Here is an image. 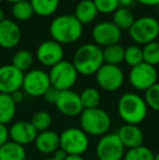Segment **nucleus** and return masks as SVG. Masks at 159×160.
Returning a JSON list of instances; mask_svg holds the SVG:
<instances>
[{
	"instance_id": "obj_1",
	"label": "nucleus",
	"mask_w": 159,
	"mask_h": 160,
	"mask_svg": "<svg viewBox=\"0 0 159 160\" xmlns=\"http://www.w3.org/2000/svg\"><path fill=\"white\" fill-rule=\"evenodd\" d=\"M49 34L60 45H70L82 37L83 25L73 14L58 15L50 22Z\"/></svg>"
},
{
	"instance_id": "obj_2",
	"label": "nucleus",
	"mask_w": 159,
	"mask_h": 160,
	"mask_svg": "<svg viewBox=\"0 0 159 160\" xmlns=\"http://www.w3.org/2000/svg\"><path fill=\"white\" fill-rule=\"evenodd\" d=\"M117 112L125 124L138 125L146 119L148 107L144 97L130 92L121 95L117 102Z\"/></svg>"
},
{
	"instance_id": "obj_3",
	"label": "nucleus",
	"mask_w": 159,
	"mask_h": 160,
	"mask_svg": "<svg viewBox=\"0 0 159 160\" xmlns=\"http://www.w3.org/2000/svg\"><path fill=\"white\" fill-rule=\"evenodd\" d=\"M71 62L81 75H95L104 64L102 48L94 42L82 45L75 50Z\"/></svg>"
},
{
	"instance_id": "obj_4",
	"label": "nucleus",
	"mask_w": 159,
	"mask_h": 160,
	"mask_svg": "<svg viewBox=\"0 0 159 160\" xmlns=\"http://www.w3.org/2000/svg\"><path fill=\"white\" fill-rule=\"evenodd\" d=\"M111 128L110 114L102 108L84 109L80 114V128L88 136L102 137Z\"/></svg>"
},
{
	"instance_id": "obj_5",
	"label": "nucleus",
	"mask_w": 159,
	"mask_h": 160,
	"mask_svg": "<svg viewBox=\"0 0 159 160\" xmlns=\"http://www.w3.org/2000/svg\"><path fill=\"white\" fill-rule=\"evenodd\" d=\"M127 32L130 38L136 45L144 46L157 40L159 36V22L151 15H144L135 19Z\"/></svg>"
},
{
	"instance_id": "obj_6",
	"label": "nucleus",
	"mask_w": 159,
	"mask_h": 160,
	"mask_svg": "<svg viewBox=\"0 0 159 160\" xmlns=\"http://www.w3.org/2000/svg\"><path fill=\"white\" fill-rule=\"evenodd\" d=\"M48 75L51 87L59 92L72 89L79 78V73L72 62L64 59L51 67Z\"/></svg>"
},
{
	"instance_id": "obj_7",
	"label": "nucleus",
	"mask_w": 159,
	"mask_h": 160,
	"mask_svg": "<svg viewBox=\"0 0 159 160\" xmlns=\"http://www.w3.org/2000/svg\"><path fill=\"white\" fill-rule=\"evenodd\" d=\"M60 148L67 155L83 156L89 148V136L80 128H68L59 134Z\"/></svg>"
},
{
	"instance_id": "obj_8",
	"label": "nucleus",
	"mask_w": 159,
	"mask_h": 160,
	"mask_svg": "<svg viewBox=\"0 0 159 160\" xmlns=\"http://www.w3.org/2000/svg\"><path fill=\"white\" fill-rule=\"evenodd\" d=\"M125 148L117 133H107L99 137L95 146L97 160H123Z\"/></svg>"
},
{
	"instance_id": "obj_9",
	"label": "nucleus",
	"mask_w": 159,
	"mask_h": 160,
	"mask_svg": "<svg viewBox=\"0 0 159 160\" xmlns=\"http://www.w3.org/2000/svg\"><path fill=\"white\" fill-rule=\"evenodd\" d=\"M129 83L135 91L145 92L156 84L158 81V72L155 67L145 62L131 68L127 76Z\"/></svg>"
},
{
	"instance_id": "obj_10",
	"label": "nucleus",
	"mask_w": 159,
	"mask_h": 160,
	"mask_svg": "<svg viewBox=\"0 0 159 160\" xmlns=\"http://www.w3.org/2000/svg\"><path fill=\"white\" fill-rule=\"evenodd\" d=\"M51 87L47 72L39 69H31L24 73L22 91L31 97H42Z\"/></svg>"
},
{
	"instance_id": "obj_11",
	"label": "nucleus",
	"mask_w": 159,
	"mask_h": 160,
	"mask_svg": "<svg viewBox=\"0 0 159 160\" xmlns=\"http://www.w3.org/2000/svg\"><path fill=\"white\" fill-rule=\"evenodd\" d=\"M96 83L100 89L108 93L117 92L124 83V73L119 65L104 63L95 74Z\"/></svg>"
},
{
	"instance_id": "obj_12",
	"label": "nucleus",
	"mask_w": 159,
	"mask_h": 160,
	"mask_svg": "<svg viewBox=\"0 0 159 160\" xmlns=\"http://www.w3.org/2000/svg\"><path fill=\"white\" fill-rule=\"evenodd\" d=\"M94 44L99 47H108L119 44L122 37V31L119 30L111 21H102L96 24L92 31Z\"/></svg>"
},
{
	"instance_id": "obj_13",
	"label": "nucleus",
	"mask_w": 159,
	"mask_h": 160,
	"mask_svg": "<svg viewBox=\"0 0 159 160\" xmlns=\"http://www.w3.org/2000/svg\"><path fill=\"white\" fill-rule=\"evenodd\" d=\"M55 106L62 116L68 118L80 117L84 110L80 99V94L73 89L60 92Z\"/></svg>"
},
{
	"instance_id": "obj_14",
	"label": "nucleus",
	"mask_w": 159,
	"mask_h": 160,
	"mask_svg": "<svg viewBox=\"0 0 159 160\" xmlns=\"http://www.w3.org/2000/svg\"><path fill=\"white\" fill-rule=\"evenodd\" d=\"M64 51L62 45L55 40H45L37 47L36 59L44 67L51 68L63 60Z\"/></svg>"
},
{
	"instance_id": "obj_15",
	"label": "nucleus",
	"mask_w": 159,
	"mask_h": 160,
	"mask_svg": "<svg viewBox=\"0 0 159 160\" xmlns=\"http://www.w3.org/2000/svg\"><path fill=\"white\" fill-rule=\"evenodd\" d=\"M24 73L12 64L0 67V94L11 95L14 92L22 89Z\"/></svg>"
},
{
	"instance_id": "obj_16",
	"label": "nucleus",
	"mask_w": 159,
	"mask_h": 160,
	"mask_svg": "<svg viewBox=\"0 0 159 160\" xmlns=\"http://www.w3.org/2000/svg\"><path fill=\"white\" fill-rule=\"evenodd\" d=\"M38 132L33 127L31 121H17L9 128V138L21 146L34 143Z\"/></svg>"
},
{
	"instance_id": "obj_17",
	"label": "nucleus",
	"mask_w": 159,
	"mask_h": 160,
	"mask_svg": "<svg viewBox=\"0 0 159 160\" xmlns=\"http://www.w3.org/2000/svg\"><path fill=\"white\" fill-rule=\"evenodd\" d=\"M22 38V32L19 24L12 20L4 19L0 22V47L12 49L19 45Z\"/></svg>"
},
{
	"instance_id": "obj_18",
	"label": "nucleus",
	"mask_w": 159,
	"mask_h": 160,
	"mask_svg": "<svg viewBox=\"0 0 159 160\" xmlns=\"http://www.w3.org/2000/svg\"><path fill=\"white\" fill-rule=\"evenodd\" d=\"M116 133L125 149H131L143 145L144 132L138 125L123 124Z\"/></svg>"
},
{
	"instance_id": "obj_19",
	"label": "nucleus",
	"mask_w": 159,
	"mask_h": 160,
	"mask_svg": "<svg viewBox=\"0 0 159 160\" xmlns=\"http://www.w3.org/2000/svg\"><path fill=\"white\" fill-rule=\"evenodd\" d=\"M36 150L42 155H53V152L60 148L59 134L52 130L39 132L34 141Z\"/></svg>"
},
{
	"instance_id": "obj_20",
	"label": "nucleus",
	"mask_w": 159,
	"mask_h": 160,
	"mask_svg": "<svg viewBox=\"0 0 159 160\" xmlns=\"http://www.w3.org/2000/svg\"><path fill=\"white\" fill-rule=\"evenodd\" d=\"M74 15L82 25L89 24L97 18L98 11L93 0H81L75 6Z\"/></svg>"
},
{
	"instance_id": "obj_21",
	"label": "nucleus",
	"mask_w": 159,
	"mask_h": 160,
	"mask_svg": "<svg viewBox=\"0 0 159 160\" xmlns=\"http://www.w3.org/2000/svg\"><path fill=\"white\" fill-rule=\"evenodd\" d=\"M17 113V103L11 95L0 94V124L7 125L12 122Z\"/></svg>"
},
{
	"instance_id": "obj_22",
	"label": "nucleus",
	"mask_w": 159,
	"mask_h": 160,
	"mask_svg": "<svg viewBox=\"0 0 159 160\" xmlns=\"http://www.w3.org/2000/svg\"><path fill=\"white\" fill-rule=\"evenodd\" d=\"M26 150L24 146L8 141L0 147V160H25Z\"/></svg>"
},
{
	"instance_id": "obj_23",
	"label": "nucleus",
	"mask_w": 159,
	"mask_h": 160,
	"mask_svg": "<svg viewBox=\"0 0 159 160\" xmlns=\"http://www.w3.org/2000/svg\"><path fill=\"white\" fill-rule=\"evenodd\" d=\"M134 21H135V17L129 8L119 7L112 13V21L111 22L121 31H129Z\"/></svg>"
},
{
	"instance_id": "obj_24",
	"label": "nucleus",
	"mask_w": 159,
	"mask_h": 160,
	"mask_svg": "<svg viewBox=\"0 0 159 160\" xmlns=\"http://www.w3.org/2000/svg\"><path fill=\"white\" fill-rule=\"evenodd\" d=\"M34 13L39 17H50L57 12L60 0H30Z\"/></svg>"
},
{
	"instance_id": "obj_25",
	"label": "nucleus",
	"mask_w": 159,
	"mask_h": 160,
	"mask_svg": "<svg viewBox=\"0 0 159 160\" xmlns=\"http://www.w3.org/2000/svg\"><path fill=\"white\" fill-rule=\"evenodd\" d=\"M124 50L125 48L120 44H115L111 46L105 47L102 49L104 63L111 65H119L124 62Z\"/></svg>"
},
{
	"instance_id": "obj_26",
	"label": "nucleus",
	"mask_w": 159,
	"mask_h": 160,
	"mask_svg": "<svg viewBox=\"0 0 159 160\" xmlns=\"http://www.w3.org/2000/svg\"><path fill=\"white\" fill-rule=\"evenodd\" d=\"M80 99L84 109H94L99 107L102 95L96 87H86L80 93Z\"/></svg>"
},
{
	"instance_id": "obj_27",
	"label": "nucleus",
	"mask_w": 159,
	"mask_h": 160,
	"mask_svg": "<svg viewBox=\"0 0 159 160\" xmlns=\"http://www.w3.org/2000/svg\"><path fill=\"white\" fill-rule=\"evenodd\" d=\"M33 63H34V57H33V55L30 51L25 50V49L17 51L13 55L12 62H11V64L13 67H15L17 70H20L23 73L30 71Z\"/></svg>"
},
{
	"instance_id": "obj_28",
	"label": "nucleus",
	"mask_w": 159,
	"mask_h": 160,
	"mask_svg": "<svg viewBox=\"0 0 159 160\" xmlns=\"http://www.w3.org/2000/svg\"><path fill=\"white\" fill-rule=\"evenodd\" d=\"M11 13H12V17L14 18L17 21H20V22L27 21V20H30L31 18L35 14L30 0L13 3L12 8H11Z\"/></svg>"
},
{
	"instance_id": "obj_29",
	"label": "nucleus",
	"mask_w": 159,
	"mask_h": 160,
	"mask_svg": "<svg viewBox=\"0 0 159 160\" xmlns=\"http://www.w3.org/2000/svg\"><path fill=\"white\" fill-rule=\"evenodd\" d=\"M154 152L145 145L125 150L123 160H154Z\"/></svg>"
},
{
	"instance_id": "obj_30",
	"label": "nucleus",
	"mask_w": 159,
	"mask_h": 160,
	"mask_svg": "<svg viewBox=\"0 0 159 160\" xmlns=\"http://www.w3.org/2000/svg\"><path fill=\"white\" fill-rule=\"evenodd\" d=\"M31 123L38 133L42 132V131H47L52 124V117H51L50 112L46 111V110H39L33 114Z\"/></svg>"
},
{
	"instance_id": "obj_31",
	"label": "nucleus",
	"mask_w": 159,
	"mask_h": 160,
	"mask_svg": "<svg viewBox=\"0 0 159 160\" xmlns=\"http://www.w3.org/2000/svg\"><path fill=\"white\" fill-rule=\"evenodd\" d=\"M143 61L156 68L159 64V42L155 40L142 47Z\"/></svg>"
},
{
	"instance_id": "obj_32",
	"label": "nucleus",
	"mask_w": 159,
	"mask_h": 160,
	"mask_svg": "<svg viewBox=\"0 0 159 160\" xmlns=\"http://www.w3.org/2000/svg\"><path fill=\"white\" fill-rule=\"evenodd\" d=\"M124 62L131 68L144 62L143 61L142 47L136 44L130 45L129 47H127L124 50Z\"/></svg>"
},
{
	"instance_id": "obj_33",
	"label": "nucleus",
	"mask_w": 159,
	"mask_h": 160,
	"mask_svg": "<svg viewBox=\"0 0 159 160\" xmlns=\"http://www.w3.org/2000/svg\"><path fill=\"white\" fill-rule=\"evenodd\" d=\"M144 100L147 107L156 112H159V82L144 92Z\"/></svg>"
},
{
	"instance_id": "obj_34",
	"label": "nucleus",
	"mask_w": 159,
	"mask_h": 160,
	"mask_svg": "<svg viewBox=\"0 0 159 160\" xmlns=\"http://www.w3.org/2000/svg\"><path fill=\"white\" fill-rule=\"evenodd\" d=\"M98 13L102 14H112L118 8L119 2L118 0H93Z\"/></svg>"
},
{
	"instance_id": "obj_35",
	"label": "nucleus",
	"mask_w": 159,
	"mask_h": 160,
	"mask_svg": "<svg viewBox=\"0 0 159 160\" xmlns=\"http://www.w3.org/2000/svg\"><path fill=\"white\" fill-rule=\"evenodd\" d=\"M59 93H60L59 91H57V89L53 88V87H50V88L44 94L42 97H44V100L46 101V102L50 103V105H55L58 97H59Z\"/></svg>"
},
{
	"instance_id": "obj_36",
	"label": "nucleus",
	"mask_w": 159,
	"mask_h": 160,
	"mask_svg": "<svg viewBox=\"0 0 159 160\" xmlns=\"http://www.w3.org/2000/svg\"><path fill=\"white\" fill-rule=\"evenodd\" d=\"M9 128L7 125L0 124V147L9 141Z\"/></svg>"
},
{
	"instance_id": "obj_37",
	"label": "nucleus",
	"mask_w": 159,
	"mask_h": 160,
	"mask_svg": "<svg viewBox=\"0 0 159 160\" xmlns=\"http://www.w3.org/2000/svg\"><path fill=\"white\" fill-rule=\"evenodd\" d=\"M24 96H25V94H24V92L22 91V89H19V91L11 94V97H12L13 101H14L17 105L24 100Z\"/></svg>"
},
{
	"instance_id": "obj_38",
	"label": "nucleus",
	"mask_w": 159,
	"mask_h": 160,
	"mask_svg": "<svg viewBox=\"0 0 159 160\" xmlns=\"http://www.w3.org/2000/svg\"><path fill=\"white\" fill-rule=\"evenodd\" d=\"M67 156H68V155H67L66 152L61 149V148H58V149L56 150V152H53V155H52V157L56 160H64Z\"/></svg>"
},
{
	"instance_id": "obj_39",
	"label": "nucleus",
	"mask_w": 159,
	"mask_h": 160,
	"mask_svg": "<svg viewBox=\"0 0 159 160\" xmlns=\"http://www.w3.org/2000/svg\"><path fill=\"white\" fill-rule=\"evenodd\" d=\"M138 3L146 7H156L159 6V0H136Z\"/></svg>"
},
{
	"instance_id": "obj_40",
	"label": "nucleus",
	"mask_w": 159,
	"mask_h": 160,
	"mask_svg": "<svg viewBox=\"0 0 159 160\" xmlns=\"http://www.w3.org/2000/svg\"><path fill=\"white\" fill-rule=\"evenodd\" d=\"M135 1L136 0H118L119 7H122V8H129V9L131 6H133Z\"/></svg>"
},
{
	"instance_id": "obj_41",
	"label": "nucleus",
	"mask_w": 159,
	"mask_h": 160,
	"mask_svg": "<svg viewBox=\"0 0 159 160\" xmlns=\"http://www.w3.org/2000/svg\"><path fill=\"white\" fill-rule=\"evenodd\" d=\"M64 160H85L83 156H79V155H68Z\"/></svg>"
},
{
	"instance_id": "obj_42",
	"label": "nucleus",
	"mask_w": 159,
	"mask_h": 160,
	"mask_svg": "<svg viewBox=\"0 0 159 160\" xmlns=\"http://www.w3.org/2000/svg\"><path fill=\"white\" fill-rule=\"evenodd\" d=\"M4 19H6V18H4V11H3V9L0 7V22L3 21Z\"/></svg>"
},
{
	"instance_id": "obj_43",
	"label": "nucleus",
	"mask_w": 159,
	"mask_h": 160,
	"mask_svg": "<svg viewBox=\"0 0 159 160\" xmlns=\"http://www.w3.org/2000/svg\"><path fill=\"white\" fill-rule=\"evenodd\" d=\"M9 2H11V3H17V2H20V1H26V0H8Z\"/></svg>"
},
{
	"instance_id": "obj_44",
	"label": "nucleus",
	"mask_w": 159,
	"mask_h": 160,
	"mask_svg": "<svg viewBox=\"0 0 159 160\" xmlns=\"http://www.w3.org/2000/svg\"><path fill=\"white\" fill-rule=\"evenodd\" d=\"M154 160H159V152H157L154 155Z\"/></svg>"
},
{
	"instance_id": "obj_45",
	"label": "nucleus",
	"mask_w": 159,
	"mask_h": 160,
	"mask_svg": "<svg viewBox=\"0 0 159 160\" xmlns=\"http://www.w3.org/2000/svg\"><path fill=\"white\" fill-rule=\"evenodd\" d=\"M44 160H56L53 157H49V158H46V159H44Z\"/></svg>"
},
{
	"instance_id": "obj_46",
	"label": "nucleus",
	"mask_w": 159,
	"mask_h": 160,
	"mask_svg": "<svg viewBox=\"0 0 159 160\" xmlns=\"http://www.w3.org/2000/svg\"><path fill=\"white\" fill-rule=\"evenodd\" d=\"M25 160H33V159H31V158H26Z\"/></svg>"
},
{
	"instance_id": "obj_47",
	"label": "nucleus",
	"mask_w": 159,
	"mask_h": 160,
	"mask_svg": "<svg viewBox=\"0 0 159 160\" xmlns=\"http://www.w3.org/2000/svg\"><path fill=\"white\" fill-rule=\"evenodd\" d=\"M2 1H3V0H0V3H1V2H2Z\"/></svg>"
},
{
	"instance_id": "obj_48",
	"label": "nucleus",
	"mask_w": 159,
	"mask_h": 160,
	"mask_svg": "<svg viewBox=\"0 0 159 160\" xmlns=\"http://www.w3.org/2000/svg\"><path fill=\"white\" fill-rule=\"evenodd\" d=\"M94 160H97V159H94Z\"/></svg>"
},
{
	"instance_id": "obj_49",
	"label": "nucleus",
	"mask_w": 159,
	"mask_h": 160,
	"mask_svg": "<svg viewBox=\"0 0 159 160\" xmlns=\"http://www.w3.org/2000/svg\"><path fill=\"white\" fill-rule=\"evenodd\" d=\"M158 113H159V112H158Z\"/></svg>"
}]
</instances>
